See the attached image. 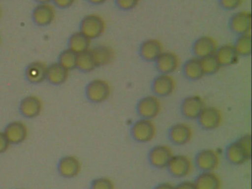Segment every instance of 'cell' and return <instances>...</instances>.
Here are the masks:
<instances>
[{
    "label": "cell",
    "mask_w": 252,
    "mask_h": 189,
    "mask_svg": "<svg viewBox=\"0 0 252 189\" xmlns=\"http://www.w3.org/2000/svg\"><path fill=\"white\" fill-rule=\"evenodd\" d=\"M252 138L249 134L243 136L227 148V159L234 165H241L251 159Z\"/></svg>",
    "instance_id": "cell-1"
},
{
    "label": "cell",
    "mask_w": 252,
    "mask_h": 189,
    "mask_svg": "<svg viewBox=\"0 0 252 189\" xmlns=\"http://www.w3.org/2000/svg\"><path fill=\"white\" fill-rule=\"evenodd\" d=\"M106 22L102 16L95 13L87 15L82 19L79 31L89 39H95L104 34Z\"/></svg>",
    "instance_id": "cell-2"
},
{
    "label": "cell",
    "mask_w": 252,
    "mask_h": 189,
    "mask_svg": "<svg viewBox=\"0 0 252 189\" xmlns=\"http://www.w3.org/2000/svg\"><path fill=\"white\" fill-rule=\"evenodd\" d=\"M111 87L110 84L105 80H93L88 83L85 90L87 98L89 101L94 103H100L105 101L110 97Z\"/></svg>",
    "instance_id": "cell-3"
},
{
    "label": "cell",
    "mask_w": 252,
    "mask_h": 189,
    "mask_svg": "<svg viewBox=\"0 0 252 189\" xmlns=\"http://www.w3.org/2000/svg\"><path fill=\"white\" fill-rule=\"evenodd\" d=\"M56 7L51 3L38 4L32 11L33 23L39 27H46L52 24L56 18Z\"/></svg>",
    "instance_id": "cell-4"
},
{
    "label": "cell",
    "mask_w": 252,
    "mask_h": 189,
    "mask_svg": "<svg viewBox=\"0 0 252 189\" xmlns=\"http://www.w3.org/2000/svg\"><path fill=\"white\" fill-rule=\"evenodd\" d=\"M156 134V126L152 122L151 120L142 118L132 126V137L140 143L150 142L154 138Z\"/></svg>",
    "instance_id": "cell-5"
},
{
    "label": "cell",
    "mask_w": 252,
    "mask_h": 189,
    "mask_svg": "<svg viewBox=\"0 0 252 189\" xmlns=\"http://www.w3.org/2000/svg\"><path fill=\"white\" fill-rule=\"evenodd\" d=\"M43 103L38 96L28 95L20 102L19 110L22 116L28 119L37 118L42 112Z\"/></svg>",
    "instance_id": "cell-6"
},
{
    "label": "cell",
    "mask_w": 252,
    "mask_h": 189,
    "mask_svg": "<svg viewBox=\"0 0 252 189\" xmlns=\"http://www.w3.org/2000/svg\"><path fill=\"white\" fill-rule=\"evenodd\" d=\"M137 109L141 118L152 120L160 113L161 103L156 96L149 95L140 100Z\"/></svg>",
    "instance_id": "cell-7"
},
{
    "label": "cell",
    "mask_w": 252,
    "mask_h": 189,
    "mask_svg": "<svg viewBox=\"0 0 252 189\" xmlns=\"http://www.w3.org/2000/svg\"><path fill=\"white\" fill-rule=\"evenodd\" d=\"M57 168L61 177L67 179L74 178L80 173L82 164L76 157L67 155L60 159Z\"/></svg>",
    "instance_id": "cell-8"
},
{
    "label": "cell",
    "mask_w": 252,
    "mask_h": 189,
    "mask_svg": "<svg viewBox=\"0 0 252 189\" xmlns=\"http://www.w3.org/2000/svg\"><path fill=\"white\" fill-rule=\"evenodd\" d=\"M4 133L11 144L18 145L25 142L27 138L29 131L25 123L16 121L9 123L5 126Z\"/></svg>",
    "instance_id": "cell-9"
},
{
    "label": "cell",
    "mask_w": 252,
    "mask_h": 189,
    "mask_svg": "<svg viewBox=\"0 0 252 189\" xmlns=\"http://www.w3.org/2000/svg\"><path fill=\"white\" fill-rule=\"evenodd\" d=\"M199 124L204 129L213 130L218 128L222 122L220 111L213 106L205 107L199 115Z\"/></svg>",
    "instance_id": "cell-10"
},
{
    "label": "cell",
    "mask_w": 252,
    "mask_h": 189,
    "mask_svg": "<svg viewBox=\"0 0 252 189\" xmlns=\"http://www.w3.org/2000/svg\"><path fill=\"white\" fill-rule=\"evenodd\" d=\"M169 172L175 177H187L191 172V159L185 155L172 156L167 165Z\"/></svg>",
    "instance_id": "cell-11"
},
{
    "label": "cell",
    "mask_w": 252,
    "mask_h": 189,
    "mask_svg": "<svg viewBox=\"0 0 252 189\" xmlns=\"http://www.w3.org/2000/svg\"><path fill=\"white\" fill-rule=\"evenodd\" d=\"M48 65L40 61H35L26 66L25 77L30 84H40L46 81Z\"/></svg>",
    "instance_id": "cell-12"
},
{
    "label": "cell",
    "mask_w": 252,
    "mask_h": 189,
    "mask_svg": "<svg viewBox=\"0 0 252 189\" xmlns=\"http://www.w3.org/2000/svg\"><path fill=\"white\" fill-rule=\"evenodd\" d=\"M205 107L204 100L200 96H189L182 102L181 112L186 118L196 119Z\"/></svg>",
    "instance_id": "cell-13"
},
{
    "label": "cell",
    "mask_w": 252,
    "mask_h": 189,
    "mask_svg": "<svg viewBox=\"0 0 252 189\" xmlns=\"http://www.w3.org/2000/svg\"><path fill=\"white\" fill-rule=\"evenodd\" d=\"M176 82L170 74H161L154 80L153 90L155 94L160 97L170 95L175 91Z\"/></svg>",
    "instance_id": "cell-14"
},
{
    "label": "cell",
    "mask_w": 252,
    "mask_h": 189,
    "mask_svg": "<svg viewBox=\"0 0 252 189\" xmlns=\"http://www.w3.org/2000/svg\"><path fill=\"white\" fill-rule=\"evenodd\" d=\"M218 49L216 41L212 37L204 35L196 40L193 45V52L199 59L215 55Z\"/></svg>",
    "instance_id": "cell-15"
},
{
    "label": "cell",
    "mask_w": 252,
    "mask_h": 189,
    "mask_svg": "<svg viewBox=\"0 0 252 189\" xmlns=\"http://www.w3.org/2000/svg\"><path fill=\"white\" fill-rule=\"evenodd\" d=\"M196 164L203 172L213 171L219 164V155L212 149H203L197 154Z\"/></svg>",
    "instance_id": "cell-16"
},
{
    "label": "cell",
    "mask_w": 252,
    "mask_h": 189,
    "mask_svg": "<svg viewBox=\"0 0 252 189\" xmlns=\"http://www.w3.org/2000/svg\"><path fill=\"white\" fill-rule=\"evenodd\" d=\"M173 156L172 151L167 146H157L150 152L149 159L150 163L156 168H162L167 167L171 158Z\"/></svg>",
    "instance_id": "cell-17"
},
{
    "label": "cell",
    "mask_w": 252,
    "mask_h": 189,
    "mask_svg": "<svg viewBox=\"0 0 252 189\" xmlns=\"http://www.w3.org/2000/svg\"><path fill=\"white\" fill-rule=\"evenodd\" d=\"M230 26L233 32L238 35L250 33L252 29V15L248 11L234 13L231 19Z\"/></svg>",
    "instance_id": "cell-18"
},
{
    "label": "cell",
    "mask_w": 252,
    "mask_h": 189,
    "mask_svg": "<svg viewBox=\"0 0 252 189\" xmlns=\"http://www.w3.org/2000/svg\"><path fill=\"white\" fill-rule=\"evenodd\" d=\"M158 69L162 74H170L179 67L180 59L173 52H163L156 59Z\"/></svg>",
    "instance_id": "cell-19"
},
{
    "label": "cell",
    "mask_w": 252,
    "mask_h": 189,
    "mask_svg": "<svg viewBox=\"0 0 252 189\" xmlns=\"http://www.w3.org/2000/svg\"><path fill=\"white\" fill-rule=\"evenodd\" d=\"M192 129L187 124H175L169 130V139L176 145H185L192 137Z\"/></svg>",
    "instance_id": "cell-20"
},
{
    "label": "cell",
    "mask_w": 252,
    "mask_h": 189,
    "mask_svg": "<svg viewBox=\"0 0 252 189\" xmlns=\"http://www.w3.org/2000/svg\"><path fill=\"white\" fill-rule=\"evenodd\" d=\"M69 72L70 71L67 70L58 62L51 63L47 68L46 80L52 85H63L67 81Z\"/></svg>",
    "instance_id": "cell-21"
},
{
    "label": "cell",
    "mask_w": 252,
    "mask_h": 189,
    "mask_svg": "<svg viewBox=\"0 0 252 189\" xmlns=\"http://www.w3.org/2000/svg\"><path fill=\"white\" fill-rule=\"evenodd\" d=\"M163 45L157 39H148L144 41L140 47V54L144 60L153 62L163 53Z\"/></svg>",
    "instance_id": "cell-22"
},
{
    "label": "cell",
    "mask_w": 252,
    "mask_h": 189,
    "mask_svg": "<svg viewBox=\"0 0 252 189\" xmlns=\"http://www.w3.org/2000/svg\"><path fill=\"white\" fill-rule=\"evenodd\" d=\"M215 56L220 66L234 64L237 63L239 59V55L237 54L234 46L231 44H225L217 49Z\"/></svg>",
    "instance_id": "cell-23"
},
{
    "label": "cell",
    "mask_w": 252,
    "mask_h": 189,
    "mask_svg": "<svg viewBox=\"0 0 252 189\" xmlns=\"http://www.w3.org/2000/svg\"><path fill=\"white\" fill-rule=\"evenodd\" d=\"M91 51L97 67L109 64L114 59L115 52L110 46L98 45L91 49Z\"/></svg>",
    "instance_id": "cell-24"
},
{
    "label": "cell",
    "mask_w": 252,
    "mask_h": 189,
    "mask_svg": "<svg viewBox=\"0 0 252 189\" xmlns=\"http://www.w3.org/2000/svg\"><path fill=\"white\" fill-rule=\"evenodd\" d=\"M91 40L85 36L80 31L73 32L68 38L67 48L74 52L76 54L83 53L90 50Z\"/></svg>",
    "instance_id": "cell-25"
},
{
    "label": "cell",
    "mask_w": 252,
    "mask_h": 189,
    "mask_svg": "<svg viewBox=\"0 0 252 189\" xmlns=\"http://www.w3.org/2000/svg\"><path fill=\"white\" fill-rule=\"evenodd\" d=\"M194 185L197 189H220L221 182L213 171H207L197 177Z\"/></svg>",
    "instance_id": "cell-26"
},
{
    "label": "cell",
    "mask_w": 252,
    "mask_h": 189,
    "mask_svg": "<svg viewBox=\"0 0 252 189\" xmlns=\"http://www.w3.org/2000/svg\"><path fill=\"white\" fill-rule=\"evenodd\" d=\"M96 67L91 49L78 54L76 68L81 72H91Z\"/></svg>",
    "instance_id": "cell-27"
},
{
    "label": "cell",
    "mask_w": 252,
    "mask_h": 189,
    "mask_svg": "<svg viewBox=\"0 0 252 189\" xmlns=\"http://www.w3.org/2000/svg\"><path fill=\"white\" fill-rule=\"evenodd\" d=\"M184 73L187 78L191 80L200 79L204 75L202 69L200 59L197 58L189 59L184 65Z\"/></svg>",
    "instance_id": "cell-28"
},
{
    "label": "cell",
    "mask_w": 252,
    "mask_h": 189,
    "mask_svg": "<svg viewBox=\"0 0 252 189\" xmlns=\"http://www.w3.org/2000/svg\"><path fill=\"white\" fill-rule=\"evenodd\" d=\"M78 54L68 48L60 53L58 57V63L64 66L67 70L70 71L76 68Z\"/></svg>",
    "instance_id": "cell-29"
},
{
    "label": "cell",
    "mask_w": 252,
    "mask_h": 189,
    "mask_svg": "<svg viewBox=\"0 0 252 189\" xmlns=\"http://www.w3.org/2000/svg\"><path fill=\"white\" fill-rule=\"evenodd\" d=\"M239 56H246L252 52V36L250 33L240 35L234 45Z\"/></svg>",
    "instance_id": "cell-30"
},
{
    "label": "cell",
    "mask_w": 252,
    "mask_h": 189,
    "mask_svg": "<svg viewBox=\"0 0 252 189\" xmlns=\"http://www.w3.org/2000/svg\"><path fill=\"white\" fill-rule=\"evenodd\" d=\"M200 62H201L203 73L207 75H211L218 72L221 66L215 55L200 59Z\"/></svg>",
    "instance_id": "cell-31"
},
{
    "label": "cell",
    "mask_w": 252,
    "mask_h": 189,
    "mask_svg": "<svg viewBox=\"0 0 252 189\" xmlns=\"http://www.w3.org/2000/svg\"><path fill=\"white\" fill-rule=\"evenodd\" d=\"M91 189H115L114 183L107 177H99L91 183Z\"/></svg>",
    "instance_id": "cell-32"
},
{
    "label": "cell",
    "mask_w": 252,
    "mask_h": 189,
    "mask_svg": "<svg viewBox=\"0 0 252 189\" xmlns=\"http://www.w3.org/2000/svg\"><path fill=\"white\" fill-rule=\"evenodd\" d=\"M116 1L118 7L122 10H129L135 8L139 0H116Z\"/></svg>",
    "instance_id": "cell-33"
},
{
    "label": "cell",
    "mask_w": 252,
    "mask_h": 189,
    "mask_svg": "<svg viewBox=\"0 0 252 189\" xmlns=\"http://www.w3.org/2000/svg\"><path fill=\"white\" fill-rule=\"evenodd\" d=\"M221 6L227 10H234L241 5L243 0H220Z\"/></svg>",
    "instance_id": "cell-34"
},
{
    "label": "cell",
    "mask_w": 252,
    "mask_h": 189,
    "mask_svg": "<svg viewBox=\"0 0 252 189\" xmlns=\"http://www.w3.org/2000/svg\"><path fill=\"white\" fill-rule=\"evenodd\" d=\"M10 145L11 143L8 141L4 131H0V155L6 152Z\"/></svg>",
    "instance_id": "cell-35"
},
{
    "label": "cell",
    "mask_w": 252,
    "mask_h": 189,
    "mask_svg": "<svg viewBox=\"0 0 252 189\" xmlns=\"http://www.w3.org/2000/svg\"><path fill=\"white\" fill-rule=\"evenodd\" d=\"M54 5L60 9H67L73 5L76 0H52Z\"/></svg>",
    "instance_id": "cell-36"
},
{
    "label": "cell",
    "mask_w": 252,
    "mask_h": 189,
    "mask_svg": "<svg viewBox=\"0 0 252 189\" xmlns=\"http://www.w3.org/2000/svg\"><path fill=\"white\" fill-rule=\"evenodd\" d=\"M175 189H197L194 183L191 182H183L175 187Z\"/></svg>",
    "instance_id": "cell-37"
},
{
    "label": "cell",
    "mask_w": 252,
    "mask_h": 189,
    "mask_svg": "<svg viewBox=\"0 0 252 189\" xmlns=\"http://www.w3.org/2000/svg\"><path fill=\"white\" fill-rule=\"evenodd\" d=\"M155 189H175V187L169 183H160Z\"/></svg>",
    "instance_id": "cell-38"
},
{
    "label": "cell",
    "mask_w": 252,
    "mask_h": 189,
    "mask_svg": "<svg viewBox=\"0 0 252 189\" xmlns=\"http://www.w3.org/2000/svg\"><path fill=\"white\" fill-rule=\"evenodd\" d=\"M87 1L94 5H100V4H104L107 0H87Z\"/></svg>",
    "instance_id": "cell-39"
},
{
    "label": "cell",
    "mask_w": 252,
    "mask_h": 189,
    "mask_svg": "<svg viewBox=\"0 0 252 189\" xmlns=\"http://www.w3.org/2000/svg\"><path fill=\"white\" fill-rule=\"evenodd\" d=\"M38 4H42V3H50L52 0H34Z\"/></svg>",
    "instance_id": "cell-40"
},
{
    "label": "cell",
    "mask_w": 252,
    "mask_h": 189,
    "mask_svg": "<svg viewBox=\"0 0 252 189\" xmlns=\"http://www.w3.org/2000/svg\"><path fill=\"white\" fill-rule=\"evenodd\" d=\"M1 16H2V10H1V8H0V19H1Z\"/></svg>",
    "instance_id": "cell-41"
},
{
    "label": "cell",
    "mask_w": 252,
    "mask_h": 189,
    "mask_svg": "<svg viewBox=\"0 0 252 189\" xmlns=\"http://www.w3.org/2000/svg\"><path fill=\"white\" fill-rule=\"evenodd\" d=\"M1 42H2V39H1V37H0V45H1Z\"/></svg>",
    "instance_id": "cell-42"
}]
</instances>
